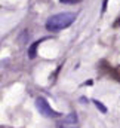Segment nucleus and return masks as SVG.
<instances>
[{"label": "nucleus", "mask_w": 120, "mask_h": 128, "mask_svg": "<svg viewBox=\"0 0 120 128\" xmlns=\"http://www.w3.org/2000/svg\"><path fill=\"white\" fill-rule=\"evenodd\" d=\"M93 103H95V106H96V107H98V109H99L102 113H105V112H107V107H105V106H104L101 101H98V100H93Z\"/></svg>", "instance_id": "obj_5"}, {"label": "nucleus", "mask_w": 120, "mask_h": 128, "mask_svg": "<svg viewBox=\"0 0 120 128\" xmlns=\"http://www.w3.org/2000/svg\"><path fill=\"white\" fill-rule=\"evenodd\" d=\"M76 21V14L74 12H60L48 18L46 21V30L48 32H60L67 27H70Z\"/></svg>", "instance_id": "obj_1"}, {"label": "nucleus", "mask_w": 120, "mask_h": 128, "mask_svg": "<svg viewBox=\"0 0 120 128\" xmlns=\"http://www.w3.org/2000/svg\"><path fill=\"white\" fill-rule=\"evenodd\" d=\"M43 40H45V39H42V40H36L30 48H28V57H30L31 60H33V58H36V55H37V48H39V45H40Z\"/></svg>", "instance_id": "obj_4"}, {"label": "nucleus", "mask_w": 120, "mask_h": 128, "mask_svg": "<svg viewBox=\"0 0 120 128\" xmlns=\"http://www.w3.org/2000/svg\"><path fill=\"white\" fill-rule=\"evenodd\" d=\"M77 115L76 113H70L64 118V121L61 122L60 128H77Z\"/></svg>", "instance_id": "obj_3"}, {"label": "nucleus", "mask_w": 120, "mask_h": 128, "mask_svg": "<svg viewBox=\"0 0 120 128\" xmlns=\"http://www.w3.org/2000/svg\"><path fill=\"white\" fill-rule=\"evenodd\" d=\"M36 107L40 112V115H43L46 118H58L60 116V113L51 107V104L48 103V100L45 97H37L36 98Z\"/></svg>", "instance_id": "obj_2"}, {"label": "nucleus", "mask_w": 120, "mask_h": 128, "mask_svg": "<svg viewBox=\"0 0 120 128\" xmlns=\"http://www.w3.org/2000/svg\"><path fill=\"white\" fill-rule=\"evenodd\" d=\"M61 3H68V4H74V3H80L82 0H60Z\"/></svg>", "instance_id": "obj_6"}]
</instances>
